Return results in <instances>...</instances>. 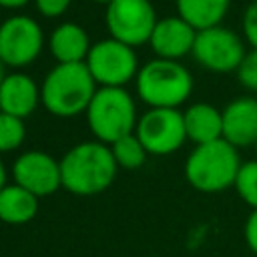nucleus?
Here are the masks:
<instances>
[{
  "label": "nucleus",
  "mask_w": 257,
  "mask_h": 257,
  "mask_svg": "<svg viewBox=\"0 0 257 257\" xmlns=\"http://www.w3.org/2000/svg\"><path fill=\"white\" fill-rule=\"evenodd\" d=\"M26 137L24 120L6 112H0V153L16 151Z\"/></svg>",
  "instance_id": "nucleus-20"
},
{
  "label": "nucleus",
  "mask_w": 257,
  "mask_h": 257,
  "mask_svg": "<svg viewBox=\"0 0 257 257\" xmlns=\"http://www.w3.org/2000/svg\"><path fill=\"white\" fill-rule=\"evenodd\" d=\"M135 100L122 86H100L96 88L88 108L86 122L96 141L112 145L120 137L131 135L137 128Z\"/></svg>",
  "instance_id": "nucleus-5"
},
{
  "label": "nucleus",
  "mask_w": 257,
  "mask_h": 257,
  "mask_svg": "<svg viewBox=\"0 0 257 257\" xmlns=\"http://www.w3.org/2000/svg\"><path fill=\"white\" fill-rule=\"evenodd\" d=\"M4 76H6V74H4V62L0 60V84H2V80H4Z\"/></svg>",
  "instance_id": "nucleus-28"
},
{
  "label": "nucleus",
  "mask_w": 257,
  "mask_h": 257,
  "mask_svg": "<svg viewBox=\"0 0 257 257\" xmlns=\"http://www.w3.org/2000/svg\"><path fill=\"white\" fill-rule=\"evenodd\" d=\"M243 235H245V243H247V247L257 255V209H253L251 215L247 217Z\"/></svg>",
  "instance_id": "nucleus-25"
},
{
  "label": "nucleus",
  "mask_w": 257,
  "mask_h": 257,
  "mask_svg": "<svg viewBox=\"0 0 257 257\" xmlns=\"http://www.w3.org/2000/svg\"><path fill=\"white\" fill-rule=\"evenodd\" d=\"M243 36L249 42V46L253 50H257V0H253L251 4H247L245 12H243Z\"/></svg>",
  "instance_id": "nucleus-23"
},
{
  "label": "nucleus",
  "mask_w": 257,
  "mask_h": 257,
  "mask_svg": "<svg viewBox=\"0 0 257 257\" xmlns=\"http://www.w3.org/2000/svg\"><path fill=\"white\" fill-rule=\"evenodd\" d=\"M38 213V197L20 185H6L0 191V221L8 225H24Z\"/></svg>",
  "instance_id": "nucleus-17"
},
{
  "label": "nucleus",
  "mask_w": 257,
  "mask_h": 257,
  "mask_svg": "<svg viewBox=\"0 0 257 257\" xmlns=\"http://www.w3.org/2000/svg\"><path fill=\"white\" fill-rule=\"evenodd\" d=\"M116 161L108 145L86 141L72 147L60 161L62 187L74 195H96L108 189L116 177Z\"/></svg>",
  "instance_id": "nucleus-1"
},
{
  "label": "nucleus",
  "mask_w": 257,
  "mask_h": 257,
  "mask_svg": "<svg viewBox=\"0 0 257 257\" xmlns=\"http://www.w3.org/2000/svg\"><path fill=\"white\" fill-rule=\"evenodd\" d=\"M14 183L36 197L52 195L62 187L60 163L44 151H26L12 165Z\"/></svg>",
  "instance_id": "nucleus-11"
},
{
  "label": "nucleus",
  "mask_w": 257,
  "mask_h": 257,
  "mask_svg": "<svg viewBox=\"0 0 257 257\" xmlns=\"http://www.w3.org/2000/svg\"><path fill=\"white\" fill-rule=\"evenodd\" d=\"M157 20L151 0H112L104 12V24L110 38L133 48L151 40Z\"/></svg>",
  "instance_id": "nucleus-6"
},
{
  "label": "nucleus",
  "mask_w": 257,
  "mask_h": 257,
  "mask_svg": "<svg viewBox=\"0 0 257 257\" xmlns=\"http://www.w3.org/2000/svg\"><path fill=\"white\" fill-rule=\"evenodd\" d=\"M48 44H50V52L58 64L84 62L92 48L84 28H80L74 22L58 24L50 34Z\"/></svg>",
  "instance_id": "nucleus-15"
},
{
  "label": "nucleus",
  "mask_w": 257,
  "mask_h": 257,
  "mask_svg": "<svg viewBox=\"0 0 257 257\" xmlns=\"http://www.w3.org/2000/svg\"><path fill=\"white\" fill-rule=\"evenodd\" d=\"M6 187V169H4V163L0 161V191Z\"/></svg>",
  "instance_id": "nucleus-27"
},
{
  "label": "nucleus",
  "mask_w": 257,
  "mask_h": 257,
  "mask_svg": "<svg viewBox=\"0 0 257 257\" xmlns=\"http://www.w3.org/2000/svg\"><path fill=\"white\" fill-rule=\"evenodd\" d=\"M44 34L40 24L24 14L6 18L0 24V60L8 66H26L42 50Z\"/></svg>",
  "instance_id": "nucleus-10"
},
{
  "label": "nucleus",
  "mask_w": 257,
  "mask_h": 257,
  "mask_svg": "<svg viewBox=\"0 0 257 257\" xmlns=\"http://www.w3.org/2000/svg\"><path fill=\"white\" fill-rule=\"evenodd\" d=\"M40 100V88L36 82L22 72L6 74L0 84V112L26 118L32 114Z\"/></svg>",
  "instance_id": "nucleus-14"
},
{
  "label": "nucleus",
  "mask_w": 257,
  "mask_h": 257,
  "mask_svg": "<svg viewBox=\"0 0 257 257\" xmlns=\"http://www.w3.org/2000/svg\"><path fill=\"white\" fill-rule=\"evenodd\" d=\"M195 38H197V30L177 14L157 20L149 44L157 54V58L179 60L185 54L193 52Z\"/></svg>",
  "instance_id": "nucleus-12"
},
{
  "label": "nucleus",
  "mask_w": 257,
  "mask_h": 257,
  "mask_svg": "<svg viewBox=\"0 0 257 257\" xmlns=\"http://www.w3.org/2000/svg\"><path fill=\"white\" fill-rule=\"evenodd\" d=\"M185 133L195 145L223 139V112L209 102H195L185 112Z\"/></svg>",
  "instance_id": "nucleus-16"
},
{
  "label": "nucleus",
  "mask_w": 257,
  "mask_h": 257,
  "mask_svg": "<svg viewBox=\"0 0 257 257\" xmlns=\"http://www.w3.org/2000/svg\"><path fill=\"white\" fill-rule=\"evenodd\" d=\"M30 0H0V8H22Z\"/></svg>",
  "instance_id": "nucleus-26"
},
{
  "label": "nucleus",
  "mask_w": 257,
  "mask_h": 257,
  "mask_svg": "<svg viewBox=\"0 0 257 257\" xmlns=\"http://www.w3.org/2000/svg\"><path fill=\"white\" fill-rule=\"evenodd\" d=\"M191 54L207 70L225 74L239 68L247 50L239 34L219 24L197 32Z\"/></svg>",
  "instance_id": "nucleus-8"
},
{
  "label": "nucleus",
  "mask_w": 257,
  "mask_h": 257,
  "mask_svg": "<svg viewBox=\"0 0 257 257\" xmlns=\"http://www.w3.org/2000/svg\"><path fill=\"white\" fill-rule=\"evenodd\" d=\"M235 191L237 195L251 207L257 209V159L241 163V169L235 179Z\"/></svg>",
  "instance_id": "nucleus-21"
},
{
  "label": "nucleus",
  "mask_w": 257,
  "mask_h": 257,
  "mask_svg": "<svg viewBox=\"0 0 257 257\" xmlns=\"http://www.w3.org/2000/svg\"><path fill=\"white\" fill-rule=\"evenodd\" d=\"M235 72H237V80L243 88H247L251 92H257V50L251 48L243 56V60H241V64Z\"/></svg>",
  "instance_id": "nucleus-22"
},
{
  "label": "nucleus",
  "mask_w": 257,
  "mask_h": 257,
  "mask_svg": "<svg viewBox=\"0 0 257 257\" xmlns=\"http://www.w3.org/2000/svg\"><path fill=\"white\" fill-rule=\"evenodd\" d=\"M96 82L84 62L56 64L40 86V102L56 116H76L86 112Z\"/></svg>",
  "instance_id": "nucleus-2"
},
{
  "label": "nucleus",
  "mask_w": 257,
  "mask_h": 257,
  "mask_svg": "<svg viewBox=\"0 0 257 257\" xmlns=\"http://www.w3.org/2000/svg\"><path fill=\"white\" fill-rule=\"evenodd\" d=\"M84 64L88 66L94 82L100 86H124L139 74L135 48L114 38L96 42L90 48Z\"/></svg>",
  "instance_id": "nucleus-7"
},
{
  "label": "nucleus",
  "mask_w": 257,
  "mask_h": 257,
  "mask_svg": "<svg viewBox=\"0 0 257 257\" xmlns=\"http://www.w3.org/2000/svg\"><path fill=\"white\" fill-rule=\"evenodd\" d=\"M253 147H255V155H257V143H255V145H253Z\"/></svg>",
  "instance_id": "nucleus-30"
},
{
  "label": "nucleus",
  "mask_w": 257,
  "mask_h": 257,
  "mask_svg": "<svg viewBox=\"0 0 257 257\" xmlns=\"http://www.w3.org/2000/svg\"><path fill=\"white\" fill-rule=\"evenodd\" d=\"M239 169V153L225 139L197 145L185 161V177L201 193H219L233 187Z\"/></svg>",
  "instance_id": "nucleus-3"
},
{
  "label": "nucleus",
  "mask_w": 257,
  "mask_h": 257,
  "mask_svg": "<svg viewBox=\"0 0 257 257\" xmlns=\"http://www.w3.org/2000/svg\"><path fill=\"white\" fill-rule=\"evenodd\" d=\"M34 2H36V8L42 16L56 18V16H62L68 10L72 0H34Z\"/></svg>",
  "instance_id": "nucleus-24"
},
{
  "label": "nucleus",
  "mask_w": 257,
  "mask_h": 257,
  "mask_svg": "<svg viewBox=\"0 0 257 257\" xmlns=\"http://www.w3.org/2000/svg\"><path fill=\"white\" fill-rule=\"evenodd\" d=\"M223 112V139L237 147L257 143V98L239 96L221 110Z\"/></svg>",
  "instance_id": "nucleus-13"
},
{
  "label": "nucleus",
  "mask_w": 257,
  "mask_h": 257,
  "mask_svg": "<svg viewBox=\"0 0 257 257\" xmlns=\"http://www.w3.org/2000/svg\"><path fill=\"white\" fill-rule=\"evenodd\" d=\"M110 151H112V157H114L116 165L122 167V169H128V171H135V169L143 167V163L147 161V155H149L145 145L141 143V139L135 133L114 141L110 145Z\"/></svg>",
  "instance_id": "nucleus-19"
},
{
  "label": "nucleus",
  "mask_w": 257,
  "mask_h": 257,
  "mask_svg": "<svg viewBox=\"0 0 257 257\" xmlns=\"http://www.w3.org/2000/svg\"><path fill=\"white\" fill-rule=\"evenodd\" d=\"M135 135L149 155H171L187 141L183 112L179 108H149L137 120Z\"/></svg>",
  "instance_id": "nucleus-9"
},
{
  "label": "nucleus",
  "mask_w": 257,
  "mask_h": 257,
  "mask_svg": "<svg viewBox=\"0 0 257 257\" xmlns=\"http://www.w3.org/2000/svg\"><path fill=\"white\" fill-rule=\"evenodd\" d=\"M135 80L141 100L151 108H179L193 92V76L179 60L153 58Z\"/></svg>",
  "instance_id": "nucleus-4"
},
{
  "label": "nucleus",
  "mask_w": 257,
  "mask_h": 257,
  "mask_svg": "<svg viewBox=\"0 0 257 257\" xmlns=\"http://www.w3.org/2000/svg\"><path fill=\"white\" fill-rule=\"evenodd\" d=\"M92 2H98V4H106V6H108L112 0H92Z\"/></svg>",
  "instance_id": "nucleus-29"
},
{
  "label": "nucleus",
  "mask_w": 257,
  "mask_h": 257,
  "mask_svg": "<svg viewBox=\"0 0 257 257\" xmlns=\"http://www.w3.org/2000/svg\"><path fill=\"white\" fill-rule=\"evenodd\" d=\"M231 0H177L179 16L197 32L219 26L229 10Z\"/></svg>",
  "instance_id": "nucleus-18"
}]
</instances>
